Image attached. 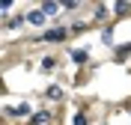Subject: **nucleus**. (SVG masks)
I'll return each mask as SVG.
<instances>
[{
    "instance_id": "1",
    "label": "nucleus",
    "mask_w": 131,
    "mask_h": 125,
    "mask_svg": "<svg viewBox=\"0 0 131 125\" xmlns=\"http://www.w3.org/2000/svg\"><path fill=\"white\" fill-rule=\"evenodd\" d=\"M45 42H63L66 39V30H48V33H42Z\"/></svg>"
},
{
    "instance_id": "2",
    "label": "nucleus",
    "mask_w": 131,
    "mask_h": 125,
    "mask_svg": "<svg viewBox=\"0 0 131 125\" xmlns=\"http://www.w3.org/2000/svg\"><path fill=\"white\" fill-rule=\"evenodd\" d=\"M45 12H42V9H36V12H30V15H27V21H30V24H45Z\"/></svg>"
},
{
    "instance_id": "3",
    "label": "nucleus",
    "mask_w": 131,
    "mask_h": 125,
    "mask_svg": "<svg viewBox=\"0 0 131 125\" xmlns=\"http://www.w3.org/2000/svg\"><path fill=\"white\" fill-rule=\"evenodd\" d=\"M42 12H45V15H57V12H60V9H63V6H60V3H51V0H48V3H42Z\"/></svg>"
},
{
    "instance_id": "4",
    "label": "nucleus",
    "mask_w": 131,
    "mask_h": 125,
    "mask_svg": "<svg viewBox=\"0 0 131 125\" xmlns=\"http://www.w3.org/2000/svg\"><path fill=\"white\" fill-rule=\"evenodd\" d=\"M6 113H12V116H30V104H21V107H9Z\"/></svg>"
},
{
    "instance_id": "5",
    "label": "nucleus",
    "mask_w": 131,
    "mask_h": 125,
    "mask_svg": "<svg viewBox=\"0 0 131 125\" xmlns=\"http://www.w3.org/2000/svg\"><path fill=\"white\" fill-rule=\"evenodd\" d=\"M86 57H90L86 51H72V60H74V63H86Z\"/></svg>"
},
{
    "instance_id": "6",
    "label": "nucleus",
    "mask_w": 131,
    "mask_h": 125,
    "mask_svg": "<svg viewBox=\"0 0 131 125\" xmlns=\"http://www.w3.org/2000/svg\"><path fill=\"white\" fill-rule=\"evenodd\" d=\"M113 9H116V15H122V12H128V3H125V0H119V3H113Z\"/></svg>"
},
{
    "instance_id": "7",
    "label": "nucleus",
    "mask_w": 131,
    "mask_h": 125,
    "mask_svg": "<svg viewBox=\"0 0 131 125\" xmlns=\"http://www.w3.org/2000/svg\"><path fill=\"white\" fill-rule=\"evenodd\" d=\"M107 15V6H95V18H104Z\"/></svg>"
}]
</instances>
